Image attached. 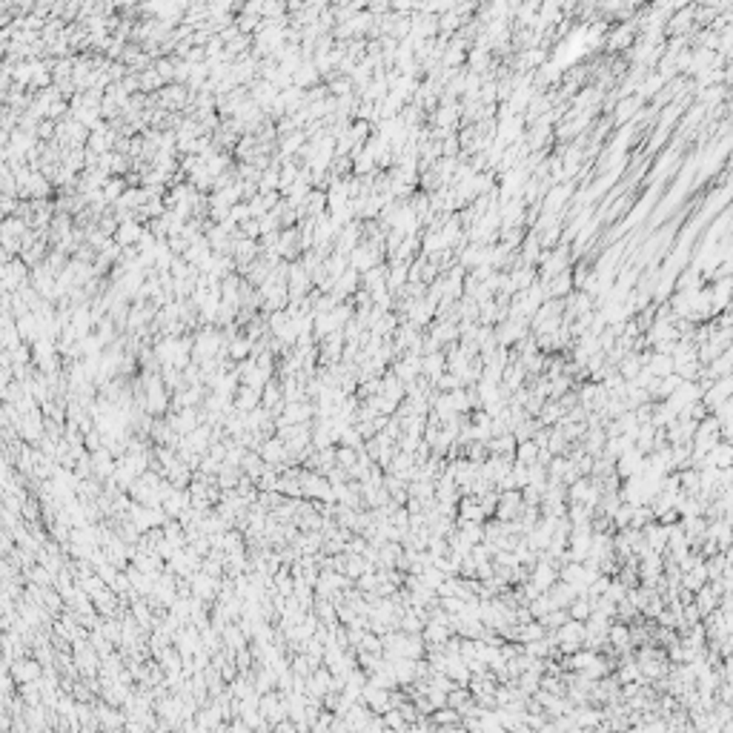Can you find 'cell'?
Instances as JSON below:
<instances>
[{"label": "cell", "instance_id": "obj_1", "mask_svg": "<svg viewBox=\"0 0 733 733\" xmlns=\"http://www.w3.org/2000/svg\"><path fill=\"white\" fill-rule=\"evenodd\" d=\"M607 645L616 650V656L622 653H630L633 645H630V625L627 622H619V619H613L610 627H607Z\"/></svg>", "mask_w": 733, "mask_h": 733}, {"label": "cell", "instance_id": "obj_2", "mask_svg": "<svg viewBox=\"0 0 733 733\" xmlns=\"http://www.w3.org/2000/svg\"><path fill=\"white\" fill-rule=\"evenodd\" d=\"M642 536H645V541H648V547L650 550H656V553H661L665 556V550H668V525H661V522H648L645 527H642Z\"/></svg>", "mask_w": 733, "mask_h": 733}, {"label": "cell", "instance_id": "obj_3", "mask_svg": "<svg viewBox=\"0 0 733 733\" xmlns=\"http://www.w3.org/2000/svg\"><path fill=\"white\" fill-rule=\"evenodd\" d=\"M361 705H367L372 714H384L390 705V691L384 688H375V684H364L361 688Z\"/></svg>", "mask_w": 733, "mask_h": 733}, {"label": "cell", "instance_id": "obj_4", "mask_svg": "<svg viewBox=\"0 0 733 733\" xmlns=\"http://www.w3.org/2000/svg\"><path fill=\"white\" fill-rule=\"evenodd\" d=\"M559 579V567L556 564H550V561H541V559H536V564L530 567V579L527 582H533L538 590H547L553 582Z\"/></svg>", "mask_w": 733, "mask_h": 733}, {"label": "cell", "instance_id": "obj_5", "mask_svg": "<svg viewBox=\"0 0 733 733\" xmlns=\"http://www.w3.org/2000/svg\"><path fill=\"white\" fill-rule=\"evenodd\" d=\"M636 23H619V29H613L610 38H607V49L616 52V49H630L636 43Z\"/></svg>", "mask_w": 733, "mask_h": 733}, {"label": "cell", "instance_id": "obj_6", "mask_svg": "<svg viewBox=\"0 0 733 733\" xmlns=\"http://www.w3.org/2000/svg\"><path fill=\"white\" fill-rule=\"evenodd\" d=\"M561 415H564V407L559 404V401L556 398H545V401H541V407H538V413H536V421L541 424V427H553V424L561 421Z\"/></svg>", "mask_w": 733, "mask_h": 733}, {"label": "cell", "instance_id": "obj_7", "mask_svg": "<svg viewBox=\"0 0 733 733\" xmlns=\"http://www.w3.org/2000/svg\"><path fill=\"white\" fill-rule=\"evenodd\" d=\"M444 370H447V361H444V349H438V352H430V356H421V375L427 378L430 384L436 381V378H438Z\"/></svg>", "mask_w": 733, "mask_h": 733}, {"label": "cell", "instance_id": "obj_8", "mask_svg": "<svg viewBox=\"0 0 733 733\" xmlns=\"http://www.w3.org/2000/svg\"><path fill=\"white\" fill-rule=\"evenodd\" d=\"M693 604L699 607V613L705 616V613H711L714 607H719V593L714 590V584L711 582H705L696 593H693Z\"/></svg>", "mask_w": 733, "mask_h": 733}, {"label": "cell", "instance_id": "obj_9", "mask_svg": "<svg viewBox=\"0 0 733 733\" xmlns=\"http://www.w3.org/2000/svg\"><path fill=\"white\" fill-rule=\"evenodd\" d=\"M140 235H144V229L138 227L135 218L121 221V224H117V229H115V238H117V244H121V247H132V244H138V241H140Z\"/></svg>", "mask_w": 733, "mask_h": 733}, {"label": "cell", "instance_id": "obj_10", "mask_svg": "<svg viewBox=\"0 0 733 733\" xmlns=\"http://www.w3.org/2000/svg\"><path fill=\"white\" fill-rule=\"evenodd\" d=\"M645 367H648V372H650V375H656V378H665V375H670V372H673V356H665V352H653V349H650V356H648Z\"/></svg>", "mask_w": 733, "mask_h": 733}, {"label": "cell", "instance_id": "obj_11", "mask_svg": "<svg viewBox=\"0 0 733 733\" xmlns=\"http://www.w3.org/2000/svg\"><path fill=\"white\" fill-rule=\"evenodd\" d=\"M186 89L183 86H178V83H170V86H163L160 89V104L163 106H170V109H178V106H183L186 104Z\"/></svg>", "mask_w": 733, "mask_h": 733}, {"label": "cell", "instance_id": "obj_12", "mask_svg": "<svg viewBox=\"0 0 733 733\" xmlns=\"http://www.w3.org/2000/svg\"><path fill=\"white\" fill-rule=\"evenodd\" d=\"M567 613H570V619H579V622H584L590 613H593V607H590V599H587V593H579L570 604H567Z\"/></svg>", "mask_w": 733, "mask_h": 733}, {"label": "cell", "instance_id": "obj_13", "mask_svg": "<svg viewBox=\"0 0 733 733\" xmlns=\"http://www.w3.org/2000/svg\"><path fill=\"white\" fill-rule=\"evenodd\" d=\"M513 459H516V461H522V464H533V461L538 459V447L533 444V438L518 441V444H516V450H513Z\"/></svg>", "mask_w": 733, "mask_h": 733}, {"label": "cell", "instance_id": "obj_14", "mask_svg": "<svg viewBox=\"0 0 733 733\" xmlns=\"http://www.w3.org/2000/svg\"><path fill=\"white\" fill-rule=\"evenodd\" d=\"M384 719V727H395V730H410V725L404 722V716L398 714V707H387V711L381 714Z\"/></svg>", "mask_w": 733, "mask_h": 733}, {"label": "cell", "instance_id": "obj_15", "mask_svg": "<svg viewBox=\"0 0 733 733\" xmlns=\"http://www.w3.org/2000/svg\"><path fill=\"white\" fill-rule=\"evenodd\" d=\"M602 596H607L610 602H622V599L627 596V587H625V584H622L616 576H613V579H610V584H607V590H604Z\"/></svg>", "mask_w": 733, "mask_h": 733}, {"label": "cell", "instance_id": "obj_16", "mask_svg": "<svg viewBox=\"0 0 733 733\" xmlns=\"http://www.w3.org/2000/svg\"><path fill=\"white\" fill-rule=\"evenodd\" d=\"M124 195V181L115 178V181H106L104 183V201H117Z\"/></svg>", "mask_w": 733, "mask_h": 733}]
</instances>
